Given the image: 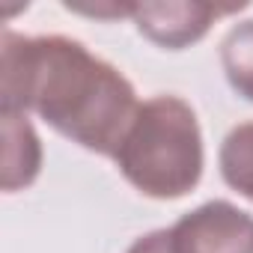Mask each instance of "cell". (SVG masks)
Returning <instances> with one entry per match:
<instances>
[{
	"label": "cell",
	"instance_id": "6da1fadb",
	"mask_svg": "<svg viewBox=\"0 0 253 253\" xmlns=\"http://www.w3.org/2000/svg\"><path fill=\"white\" fill-rule=\"evenodd\" d=\"M137 92L113 63L69 36H0V110L36 113L86 152L113 158L137 116Z\"/></svg>",
	"mask_w": 253,
	"mask_h": 253
},
{
	"label": "cell",
	"instance_id": "7a4b0ae2",
	"mask_svg": "<svg viewBox=\"0 0 253 253\" xmlns=\"http://www.w3.org/2000/svg\"><path fill=\"white\" fill-rule=\"evenodd\" d=\"M113 164L125 182L149 200L188 197L200 185L206 167L203 131L194 107L170 92L140 101Z\"/></svg>",
	"mask_w": 253,
	"mask_h": 253
},
{
	"label": "cell",
	"instance_id": "3957f363",
	"mask_svg": "<svg viewBox=\"0 0 253 253\" xmlns=\"http://www.w3.org/2000/svg\"><path fill=\"white\" fill-rule=\"evenodd\" d=\"M173 253H253V214L229 200H209L170 226Z\"/></svg>",
	"mask_w": 253,
	"mask_h": 253
},
{
	"label": "cell",
	"instance_id": "277c9868",
	"mask_svg": "<svg viewBox=\"0 0 253 253\" xmlns=\"http://www.w3.org/2000/svg\"><path fill=\"white\" fill-rule=\"evenodd\" d=\"M244 6L247 3L217 6L206 0H158V3H137L131 21L152 45L167 51H185L211 30L217 15Z\"/></svg>",
	"mask_w": 253,
	"mask_h": 253
},
{
	"label": "cell",
	"instance_id": "5b68a950",
	"mask_svg": "<svg viewBox=\"0 0 253 253\" xmlns=\"http://www.w3.org/2000/svg\"><path fill=\"white\" fill-rule=\"evenodd\" d=\"M0 137H3L0 188L6 194L30 188L42 173V140L27 113L0 110Z\"/></svg>",
	"mask_w": 253,
	"mask_h": 253
},
{
	"label": "cell",
	"instance_id": "8992f818",
	"mask_svg": "<svg viewBox=\"0 0 253 253\" xmlns=\"http://www.w3.org/2000/svg\"><path fill=\"white\" fill-rule=\"evenodd\" d=\"M220 179L238 197L253 200V122H238L220 143L217 152Z\"/></svg>",
	"mask_w": 253,
	"mask_h": 253
},
{
	"label": "cell",
	"instance_id": "52a82bcc",
	"mask_svg": "<svg viewBox=\"0 0 253 253\" xmlns=\"http://www.w3.org/2000/svg\"><path fill=\"white\" fill-rule=\"evenodd\" d=\"M220 66L232 92L253 101V18L229 27L220 42Z\"/></svg>",
	"mask_w": 253,
	"mask_h": 253
},
{
	"label": "cell",
	"instance_id": "ba28073f",
	"mask_svg": "<svg viewBox=\"0 0 253 253\" xmlns=\"http://www.w3.org/2000/svg\"><path fill=\"white\" fill-rule=\"evenodd\" d=\"M69 12L78 15H89V18H101V21H116V18H134L137 3H119V0H98V3H63Z\"/></svg>",
	"mask_w": 253,
	"mask_h": 253
},
{
	"label": "cell",
	"instance_id": "9c48e42d",
	"mask_svg": "<svg viewBox=\"0 0 253 253\" xmlns=\"http://www.w3.org/2000/svg\"><path fill=\"white\" fill-rule=\"evenodd\" d=\"M125 253H173V241H170V229H152L140 238L131 241V247Z\"/></svg>",
	"mask_w": 253,
	"mask_h": 253
}]
</instances>
